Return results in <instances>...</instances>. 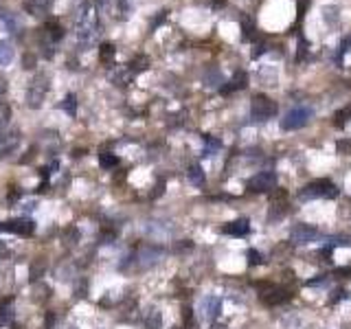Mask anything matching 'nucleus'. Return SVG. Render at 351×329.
Listing matches in <instances>:
<instances>
[{
	"label": "nucleus",
	"instance_id": "aec40b11",
	"mask_svg": "<svg viewBox=\"0 0 351 329\" xmlns=\"http://www.w3.org/2000/svg\"><path fill=\"white\" fill-rule=\"evenodd\" d=\"M286 197H288L286 189H272L270 191V202H272V207H281V204L286 202Z\"/></svg>",
	"mask_w": 351,
	"mask_h": 329
},
{
	"label": "nucleus",
	"instance_id": "393cba45",
	"mask_svg": "<svg viewBox=\"0 0 351 329\" xmlns=\"http://www.w3.org/2000/svg\"><path fill=\"white\" fill-rule=\"evenodd\" d=\"M77 239H79V230L75 226H70V228L64 230V241L66 243H77Z\"/></svg>",
	"mask_w": 351,
	"mask_h": 329
},
{
	"label": "nucleus",
	"instance_id": "a878e982",
	"mask_svg": "<svg viewBox=\"0 0 351 329\" xmlns=\"http://www.w3.org/2000/svg\"><path fill=\"white\" fill-rule=\"evenodd\" d=\"M9 114H11V112H9V105H7V103H0V130H3L5 125L9 123Z\"/></svg>",
	"mask_w": 351,
	"mask_h": 329
},
{
	"label": "nucleus",
	"instance_id": "f3484780",
	"mask_svg": "<svg viewBox=\"0 0 351 329\" xmlns=\"http://www.w3.org/2000/svg\"><path fill=\"white\" fill-rule=\"evenodd\" d=\"M189 180H191V184H196V187H202V184L207 182V178H204V171H202L200 164L189 167Z\"/></svg>",
	"mask_w": 351,
	"mask_h": 329
},
{
	"label": "nucleus",
	"instance_id": "2eb2a0df",
	"mask_svg": "<svg viewBox=\"0 0 351 329\" xmlns=\"http://www.w3.org/2000/svg\"><path fill=\"white\" fill-rule=\"evenodd\" d=\"M246 81H248V75L240 70V72H235V77L228 81V86H224L222 92H224V95H228V92H233V90H242L244 86H246Z\"/></svg>",
	"mask_w": 351,
	"mask_h": 329
},
{
	"label": "nucleus",
	"instance_id": "4468645a",
	"mask_svg": "<svg viewBox=\"0 0 351 329\" xmlns=\"http://www.w3.org/2000/svg\"><path fill=\"white\" fill-rule=\"evenodd\" d=\"M13 316H16V307H13V299H7L0 303V325H11Z\"/></svg>",
	"mask_w": 351,
	"mask_h": 329
},
{
	"label": "nucleus",
	"instance_id": "1a4fd4ad",
	"mask_svg": "<svg viewBox=\"0 0 351 329\" xmlns=\"http://www.w3.org/2000/svg\"><path fill=\"white\" fill-rule=\"evenodd\" d=\"M319 239V230L314 226H309V224H301V226H296L292 230V241L294 243H312Z\"/></svg>",
	"mask_w": 351,
	"mask_h": 329
},
{
	"label": "nucleus",
	"instance_id": "7ed1b4c3",
	"mask_svg": "<svg viewBox=\"0 0 351 329\" xmlns=\"http://www.w3.org/2000/svg\"><path fill=\"white\" fill-rule=\"evenodd\" d=\"M309 118H312V108H309V105H299V108L290 110L288 114L281 118V130H286V132L299 130L303 125L309 123Z\"/></svg>",
	"mask_w": 351,
	"mask_h": 329
},
{
	"label": "nucleus",
	"instance_id": "6ab92c4d",
	"mask_svg": "<svg viewBox=\"0 0 351 329\" xmlns=\"http://www.w3.org/2000/svg\"><path fill=\"white\" fill-rule=\"evenodd\" d=\"M99 164H101L103 169H112V167H116V164H119V158L114 154H108V151H103V154L99 156Z\"/></svg>",
	"mask_w": 351,
	"mask_h": 329
},
{
	"label": "nucleus",
	"instance_id": "39448f33",
	"mask_svg": "<svg viewBox=\"0 0 351 329\" xmlns=\"http://www.w3.org/2000/svg\"><path fill=\"white\" fill-rule=\"evenodd\" d=\"M46 88H49V84H46V77H37V79H33V81H31L29 92H26V101H29L31 108H40V105H42V99L46 95Z\"/></svg>",
	"mask_w": 351,
	"mask_h": 329
},
{
	"label": "nucleus",
	"instance_id": "0eeeda50",
	"mask_svg": "<svg viewBox=\"0 0 351 329\" xmlns=\"http://www.w3.org/2000/svg\"><path fill=\"white\" fill-rule=\"evenodd\" d=\"M3 230H9V233L20 235V237H29V235H33V230H35V224H33L29 217H16V220L5 222Z\"/></svg>",
	"mask_w": 351,
	"mask_h": 329
},
{
	"label": "nucleus",
	"instance_id": "f257e3e1",
	"mask_svg": "<svg viewBox=\"0 0 351 329\" xmlns=\"http://www.w3.org/2000/svg\"><path fill=\"white\" fill-rule=\"evenodd\" d=\"M75 31H77V39L84 46L92 44L99 35V20H97V11L90 3H84L77 11L75 18Z\"/></svg>",
	"mask_w": 351,
	"mask_h": 329
},
{
	"label": "nucleus",
	"instance_id": "9b49d317",
	"mask_svg": "<svg viewBox=\"0 0 351 329\" xmlns=\"http://www.w3.org/2000/svg\"><path fill=\"white\" fill-rule=\"evenodd\" d=\"M288 299H290V294L283 287H268L266 292L261 294V301L266 303V305H281V303H286Z\"/></svg>",
	"mask_w": 351,
	"mask_h": 329
},
{
	"label": "nucleus",
	"instance_id": "f03ea898",
	"mask_svg": "<svg viewBox=\"0 0 351 329\" xmlns=\"http://www.w3.org/2000/svg\"><path fill=\"white\" fill-rule=\"evenodd\" d=\"M338 195V189L334 187L329 180H314L309 182L305 189H301L299 197L301 200H329V197H336Z\"/></svg>",
	"mask_w": 351,
	"mask_h": 329
},
{
	"label": "nucleus",
	"instance_id": "c85d7f7f",
	"mask_svg": "<svg viewBox=\"0 0 351 329\" xmlns=\"http://www.w3.org/2000/svg\"><path fill=\"white\" fill-rule=\"evenodd\" d=\"M207 141H209V145H207V151H204V156H211V151H213V149H220V141H213V138H207Z\"/></svg>",
	"mask_w": 351,
	"mask_h": 329
},
{
	"label": "nucleus",
	"instance_id": "423d86ee",
	"mask_svg": "<svg viewBox=\"0 0 351 329\" xmlns=\"http://www.w3.org/2000/svg\"><path fill=\"white\" fill-rule=\"evenodd\" d=\"M248 187L255 191V193H263V191H272L277 187V176L272 171H261V174H257L250 178Z\"/></svg>",
	"mask_w": 351,
	"mask_h": 329
},
{
	"label": "nucleus",
	"instance_id": "f704fd0d",
	"mask_svg": "<svg viewBox=\"0 0 351 329\" xmlns=\"http://www.w3.org/2000/svg\"><path fill=\"white\" fill-rule=\"evenodd\" d=\"M211 329H226V327H222V325H213V327H211Z\"/></svg>",
	"mask_w": 351,
	"mask_h": 329
},
{
	"label": "nucleus",
	"instance_id": "dca6fc26",
	"mask_svg": "<svg viewBox=\"0 0 351 329\" xmlns=\"http://www.w3.org/2000/svg\"><path fill=\"white\" fill-rule=\"evenodd\" d=\"M13 62V46L9 42H0V68Z\"/></svg>",
	"mask_w": 351,
	"mask_h": 329
},
{
	"label": "nucleus",
	"instance_id": "7c9ffc66",
	"mask_svg": "<svg viewBox=\"0 0 351 329\" xmlns=\"http://www.w3.org/2000/svg\"><path fill=\"white\" fill-rule=\"evenodd\" d=\"M349 46H351V37H347V39H345V44L340 46V55H338V59H340V57H342V55H345V53L349 51Z\"/></svg>",
	"mask_w": 351,
	"mask_h": 329
},
{
	"label": "nucleus",
	"instance_id": "ddd939ff",
	"mask_svg": "<svg viewBox=\"0 0 351 329\" xmlns=\"http://www.w3.org/2000/svg\"><path fill=\"white\" fill-rule=\"evenodd\" d=\"M250 230V224L246 220H235V222H228L224 226V233L226 235H233V237H246Z\"/></svg>",
	"mask_w": 351,
	"mask_h": 329
},
{
	"label": "nucleus",
	"instance_id": "bb28decb",
	"mask_svg": "<svg viewBox=\"0 0 351 329\" xmlns=\"http://www.w3.org/2000/svg\"><path fill=\"white\" fill-rule=\"evenodd\" d=\"M246 257H248V263H250V266H259V263H261V255L257 253V250H248Z\"/></svg>",
	"mask_w": 351,
	"mask_h": 329
},
{
	"label": "nucleus",
	"instance_id": "c756f323",
	"mask_svg": "<svg viewBox=\"0 0 351 329\" xmlns=\"http://www.w3.org/2000/svg\"><path fill=\"white\" fill-rule=\"evenodd\" d=\"M336 149H338L340 154H351V143L349 141H340L338 145H336Z\"/></svg>",
	"mask_w": 351,
	"mask_h": 329
},
{
	"label": "nucleus",
	"instance_id": "9d476101",
	"mask_svg": "<svg viewBox=\"0 0 351 329\" xmlns=\"http://www.w3.org/2000/svg\"><path fill=\"white\" fill-rule=\"evenodd\" d=\"M202 312H204V318L213 322L222 314V299L220 296H207L202 303Z\"/></svg>",
	"mask_w": 351,
	"mask_h": 329
},
{
	"label": "nucleus",
	"instance_id": "6e6552de",
	"mask_svg": "<svg viewBox=\"0 0 351 329\" xmlns=\"http://www.w3.org/2000/svg\"><path fill=\"white\" fill-rule=\"evenodd\" d=\"M161 257H163L161 248L145 246V248H141V253L136 255V263H138V268H141V270H147L151 266H156V263L161 261Z\"/></svg>",
	"mask_w": 351,
	"mask_h": 329
},
{
	"label": "nucleus",
	"instance_id": "a211bd4d",
	"mask_svg": "<svg viewBox=\"0 0 351 329\" xmlns=\"http://www.w3.org/2000/svg\"><path fill=\"white\" fill-rule=\"evenodd\" d=\"M114 46L112 44H101V51H99V57H101L103 64H112V59H114Z\"/></svg>",
	"mask_w": 351,
	"mask_h": 329
},
{
	"label": "nucleus",
	"instance_id": "412c9836",
	"mask_svg": "<svg viewBox=\"0 0 351 329\" xmlns=\"http://www.w3.org/2000/svg\"><path fill=\"white\" fill-rule=\"evenodd\" d=\"M62 108L66 114H70V116H75V112H77V99L75 95H66L64 97V103H62Z\"/></svg>",
	"mask_w": 351,
	"mask_h": 329
},
{
	"label": "nucleus",
	"instance_id": "4be33fe9",
	"mask_svg": "<svg viewBox=\"0 0 351 329\" xmlns=\"http://www.w3.org/2000/svg\"><path fill=\"white\" fill-rule=\"evenodd\" d=\"M349 116H351V105L345 110H340V112H336V116H334V125L336 128H345L347 121H349Z\"/></svg>",
	"mask_w": 351,
	"mask_h": 329
},
{
	"label": "nucleus",
	"instance_id": "cd10ccee",
	"mask_svg": "<svg viewBox=\"0 0 351 329\" xmlns=\"http://www.w3.org/2000/svg\"><path fill=\"white\" fill-rule=\"evenodd\" d=\"M86 287H88V281H86V279L77 281V285H75V292H77V296H79V299H82V296H86Z\"/></svg>",
	"mask_w": 351,
	"mask_h": 329
},
{
	"label": "nucleus",
	"instance_id": "20e7f679",
	"mask_svg": "<svg viewBox=\"0 0 351 329\" xmlns=\"http://www.w3.org/2000/svg\"><path fill=\"white\" fill-rule=\"evenodd\" d=\"M277 110H279L277 103L270 97H263V95L255 97L253 105H250V114H253L255 121H268V118H272L277 114Z\"/></svg>",
	"mask_w": 351,
	"mask_h": 329
},
{
	"label": "nucleus",
	"instance_id": "473e14b6",
	"mask_svg": "<svg viewBox=\"0 0 351 329\" xmlns=\"http://www.w3.org/2000/svg\"><path fill=\"white\" fill-rule=\"evenodd\" d=\"M336 274H351V268H340L336 270Z\"/></svg>",
	"mask_w": 351,
	"mask_h": 329
},
{
	"label": "nucleus",
	"instance_id": "2f4dec72",
	"mask_svg": "<svg viewBox=\"0 0 351 329\" xmlns=\"http://www.w3.org/2000/svg\"><path fill=\"white\" fill-rule=\"evenodd\" d=\"M184 322L191 325V307H184Z\"/></svg>",
	"mask_w": 351,
	"mask_h": 329
},
{
	"label": "nucleus",
	"instance_id": "b1692460",
	"mask_svg": "<svg viewBox=\"0 0 351 329\" xmlns=\"http://www.w3.org/2000/svg\"><path fill=\"white\" fill-rule=\"evenodd\" d=\"M222 81H224V79H222V72H220V70H211V72H209L207 86H211V88H215V86H217V88H220Z\"/></svg>",
	"mask_w": 351,
	"mask_h": 329
},
{
	"label": "nucleus",
	"instance_id": "5701e85b",
	"mask_svg": "<svg viewBox=\"0 0 351 329\" xmlns=\"http://www.w3.org/2000/svg\"><path fill=\"white\" fill-rule=\"evenodd\" d=\"M46 31H49V35H51V39H59L64 35V31H62V26H59L55 20L53 22H46Z\"/></svg>",
	"mask_w": 351,
	"mask_h": 329
},
{
	"label": "nucleus",
	"instance_id": "72a5a7b5",
	"mask_svg": "<svg viewBox=\"0 0 351 329\" xmlns=\"http://www.w3.org/2000/svg\"><path fill=\"white\" fill-rule=\"evenodd\" d=\"M5 90H7V84L0 79V95H5Z\"/></svg>",
	"mask_w": 351,
	"mask_h": 329
},
{
	"label": "nucleus",
	"instance_id": "f8f14e48",
	"mask_svg": "<svg viewBox=\"0 0 351 329\" xmlns=\"http://www.w3.org/2000/svg\"><path fill=\"white\" fill-rule=\"evenodd\" d=\"M143 325L145 329H161L163 327V314L156 307H147L143 312Z\"/></svg>",
	"mask_w": 351,
	"mask_h": 329
}]
</instances>
